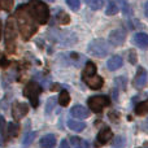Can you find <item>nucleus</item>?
<instances>
[{
  "mask_svg": "<svg viewBox=\"0 0 148 148\" xmlns=\"http://www.w3.org/2000/svg\"><path fill=\"white\" fill-rule=\"evenodd\" d=\"M59 88V84H53V87H52V90H57Z\"/></svg>",
  "mask_w": 148,
  "mask_h": 148,
  "instance_id": "nucleus-37",
  "label": "nucleus"
},
{
  "mask_svg": "<svg viewBox=\"0 0 148 148\" xmlns=\"http://www.w3.org/2000/svg\"><path fill=\"white\" fill-rule=\"evenodd\" d=\"M27 8L30 10L31 16L34 17V20L39 25L47 23V21L49 18V9L46 3L42 1V0H30L27 4Z\"/></svg>",
  "mask_w": 148,
  "mask_h": 148,
  "instance_id": "nucleus-2",
  "label": "nucleus"
},
{
  "mask_svg": "<svg viewBox=\"0 0 148 148\" xmlns=\"http://www.w3.org/2000/svg\"><path fill=\"white\" fill-rule=\"evenodd\" d=\"M20 133V126L14 122H9L7 125V131H5V135L8 138H16Z\"/></svg>",
  "mask_w": 148,
  "mask_h": 148,
  "instance_id": "nucleus-17",
  "label": "nucleus"
},
{
  "mask_svg": "<svg viewBox=\"0 0 148 148\" xmlns=\"http://www.w3.org/2000/svg\"><path fill=\"white\" fill-rule=\"evenodd\" d=\"M70 114H72L74 118H81V120H83V118L88 117L90 112L83 105H74L72 109H70Z\"/></svg>",
  "mask_w": 148,
  "mask_h": 148,
  "instance_id": "nucleus-11",
  "label": "nucleus"
},
{
  "mask_svg": "<svg viewBox=\"0 0 148 148\" xmlns=\"http://www.w3.org/2000/svg\"><path fill=\"white\" fill-rule=\"evenodd\" d=\"M112 138H113V133H112V130H110L109 127H104V129H101V130L99 131V134H97L96 146H97V147L104 146V144H107Z\"/></svg>",
  "mask_w": 148,
  "mask_h": 148,
  "instance_id": "nucleus-9",
  "label": "nucleus"
},
{
  "mask_svg": "<svg viewBox=\"0 0 148 148\" xmlns=\"http://www.w3.org/2000/svg\"><path fill=\"white\" fill-rule=\"evenodd\" d=\"M59 148H70V146H69V143H68V140H61V143H60V147Z\"/></svg>",
  "mask_w": 148,
  "mask_h": 148,
  "instance_id": "nucleus-34",
  "label": "nucleus"
},
{
  "mask_svg": "<svg viewBox=\"0 0 148 148\" xmlns=\"http://www.w3.org/2000/svg\"><path fill=\"white\" fill-rule=\"evenodd\" d=\"M118 12H120V7H118V4L114 1V0H109V3H108V5H107V9H105V14L107 16H114V14H117Z\"/></svg>",
  "mask_w": 148,
  "mask_h": 148,
  "instance_id": "nucleus-20",
  "label": "nucleus"
},
{
  "mask_svg": "<svg viewBox=\"0 0 148 148\" xmlns=\"http://www.w3.org/2000/svg\"><path fill=\"white\" fill-rule=\"evenodd\" d=\"M42 94V86L36 82L31 81L26 84V87L23 88V95L29 99L31 107L33 108H38L39 105V95Z\"/></svg>",
  "mask_w": 148,
  "mask_h": 148,
  "instance_id": "nucleus-4",
  "label": "nucleus"
},
{
  "mask_svg": "<svg viewBox=\"0 0 148 148\" xmlns=\"http://www.w3.org/2000/svg\"><path fill=\"white\" fill-rule=\"evenodd\" d=\"M29 113V105L26 103L21 101H14L12 105V117L16 121H20Z\"/></svg>",
  "mask_w": 148,
  "mask_h": 148,
  "instance_id": "nucleus-7",
  "label": "nucleus"
},
{
  "mask_svg": "<svg viewBox=\"0 0 148 148\" xmlns=\"http://www.w3.org/2000/svg\"><path fill=\"white\" fill-rule=\"evenodd\" d=\"M17 22L13 17H9L5 23V48L8 53H14L16 39H17Z\"/></svg>",
  "mask_w": 148,
  "mask_h": 148,
  "instance_id": "nucleus-3",
  "label": "nucleus"
},
{
  "mask_svg": "<svg viewBox=\"0 0 148 148\" xmlns=\"http://www.w3.org/2000/svg\"><path fill=\"white\" fill-rule=\"evenodd\" d=\"M126 144V140L123 136H116L112 142V147L113 148H123Z\"/></svg>",
  "mask_w": 148,
  "mask_h": 148,
  "instance_id": "nucleus-25",
  "label": "nucleus"
},
{
  "mask_svg": "<svg viewBox=\"0 0 148 148\" xmlns=\"http://www.w3.org/2000/svg\"><path fill=\"white\" fill-rule=\"evenodd\" d=\"M56 20H57V22H59L60 25H68V23L70 22L69 14H68L66 12H64V10H60V12H57Z\"/></svg>",
  "mask_w": 148,
  "mask_h": 148,
  "instance_id": "nucleus-22",
  "label": "nucleus"
},
{
  "mask_svg": "<svg viewBox=\"0 0 148 148\" xmlns=\"http://www.w3.org/2000/svg\"><path fill=\"white\" fill-rule=\"evenodd\" d=\"M129 61L131 62V64H136V53L135 51H129Z\"/></svg>",
  "mask_w": 148,
  "mask_h": 148,
  "instance_id": "nucleus-33",
  "label": "nucleus"
},
{
  "mask_svg": "<svg viewBox=\"0 0 148 148\" xmlns=\"http://www.w3.org/2000/svg\"><path fill=\"white\" fill-rule=\"evenodd\" d=\"M126 40V31L123 29H116V30L110 31L109 34V42L112 46L118 47L122 46Z\"/></svg>",
  "mask_w": 148,
  "mask_h": 148,
  "instance_id": "nucleus-8",
  "label": "nucleus"
},
{
  "mask_svg": "<svg viewBox=\"0 0 148 148\" xmlns=\"http://www.w3.org/2000/svg\"><path fill=\"white\" fill-rule=\"evenodd\" d=\"M70 144L73 148H90V144L84 139H81L78 136H72L70 138Z\"/></svg>",
  "mask_w": 148,
  "mask_h": 148,
  "instance_id": "nucleus-19",
  "label": "nucleus"
},
{
  "mask_svg": "<svg viewBox=\"0 0 148 148\" xmlns=\"http://www.w3.org/2000/svg\"><path fill=\"white\" fill-rule=\"evenodd\" d=\"M69 101H70L69 92H68L66 90H62V91L60 92V96H59V104L61 105V107H66V105L69 104Z\"/></svg>",
  "mask_w": 148,
  "mask_h": 148,
  "instance_id": "nucleus-23",
  "label": "nucleus"
},
{
  "mask_svg": "<svg viewBox=\"0 0 148 148\" xmlns=\"http://www.w3.org/2000/svg\"><path fill=\"white\" fill-rule=\"evenodd\" d=\"M84 83L92 90H99V88H101L103 84H104V79L99 75H94V77H91V78L84 79Z\"/></svg>",
  "mask_w": 148,
  "mask_h": 148,
  "instance_id": "nucleus-12",
  "label": "nucleus"
},
{
  "mask_svg": "<svg viewBox=\"0 0 148 148\" xmlns=\"http://www.w3.org/2000/svg\"><path fill=\"white\" fill-rule=\"evenodd\" d=\"M109 117H110V120H113V121H117L118 120V114H117V113H114V112H110L109 113Z\"/></svg>",
  "mask_w": 148,
  "mask_h": 148,
  "instance_id": "nucleus-35",
  "label": "nucleus"
},
{
  "mask_svg": "<svg viewBox=\"0 0 148 148\" xmlns=\"http://www.w3.org/2000/svg\"><path fill=\"white\" fill-rule=\"evenodd\" d=\"M86 5L88 8H91L92 10H99L104 5V0H84Z\"/></svg>",
  "mask_w": 148,
  "mask_h": 148,
  "instance_id": "nucleus-21",
  "label": "nucleus"
},
{
  "mask_svg": "<svg viewBox=\"0 0 148 148\" xmlns=\"http://www.w3.org/2000/svg\"><path fill=\"white\" fill-rule=\"evenodd\" d=\"M147 72L144 68H138V72H136V75L134 78V86L136 88H143L147 84Z\"/></svg>",
  "mask_w": 148,
  "mask_h": 148,
  "instance_id": "nucleus-10",
  "label": "nucleus"
},
{
  "mask_svg": "<svg viewBox=\"0 0 148 148\" xmlns=\"http://www.w3.org/2000/svg\"><path fill=\"white\" fill-rule=\"evenodd\" d=\"M122 57L121 56H112L109 60L107 61V66H108V69L109 70H117V69H120L121 66H122Z\"/></svg>",
  "mask_w": 148,
  "mask_h": 148,
  "instance_id": "nucleus-16",
  "label": "nucleus"
},
{
  "mask_svg": "<svg viewBox=\"0 0 148 148\" xmlns=\"http://www.w3.org/2000/svg\"><path fill=\"white\" fill-rule=\"evenodd\" d=\"M35 138H36V133H29L27 135L25 136L23 142H22V146H23V148H26L27 146H30V144L34 142V139H35Z\"/></svg>",
  "mask_w": 148,
  "mask_h": 148,
  "instance_id": "nucleus-27",
  "label": "nucleus"
},
{
  "mask_svg": "<svg viewBox=\"0 0 148 148\" xmlns=\"http://www.w3.org/2000/svg\"><path fill=\"white\" fill-rule=\"evenodd\" d=\"M134 43L139 48H148V35L146 33H136L134 35Z\"/></svg>",
  "mask_w": 148,
  "mask_h": 148,
  "instance_id": "nucleus-13",
  "label": "nucleus"
},
{
  "mask_svg": "<svg viewBox=\"0 0 148 148\" xmlns=\"http://www.w3.org/2000/svg\"><path fill=\"white\" fill-rule=\"evenodd\" d=\"M0 39H1V25H0Z\"/></svg>",
  "mask_w": 148,
  "mask_h": 148,
  "instance_id": "nucleus-39",
  "label": "nucleus"
},
{
  "mask_svg": "<svg viewBox=\"0 0 148 148\" xmlns=\"http://www.w3.org/2000/svg\"><path fill=\"white\" fill-rule=\"evenodd\" d=\"M16 22L23 40H29L38 30L39 23L34 20L27 5H20L16 10Z\"/></svg>",
  "mask_w": 148,
  "mask_h": 148,
  "instance_id": "nucleus-1",
  "label": "nucleus"
},
{
  "mask_svg": "<svg viewBox=\"0 0 148 148\" xmlns=\"http://www.w3.org/2000/svg\"><path fill=\"white\" fill-rule=\"evenodd\" d=\"M114 1L118 4L120 9H122L123 14H129V13H130V8H129V4L126 0H114Z\"/></svg>",
  "mask_w": 148,
  "mask_h": 148,
  "instance_id": "nucleus-28",
  "label": "nucleus"
},
{
  "mask_svg": "<svg viewBox=\"0 0 148 148\" xmlns=\"http://www.w3.org/2000/svg\"><path fill=\"white\" fill-rule=\"evenodd\" d=\"M135 113L138 116H143V114H146V113H148V100L139 103V104L136 105L135 107Z\"/></svg>",
  "mask_w": 148,
  "mask_h": 148,
  "instance_id": "nucleus-24",
  "label": "nucleus"
},
{
  "mask_svg": "<svg viewBox=\"0 0 148 148\" xmlns=\"http://www.w3.org/2000/svg\"><path fill=\"white\" fill-rule=\"evenodd\" d=\"M66 4L70 7V9L78 10L79 5H81V1H79V0H66Z\"/></svg>",
  "mask_w": 148,
  "mask_h": 148,
  "instance_id": "nucleus-31",
  "label": "nucleus"
},
{
  "mask_svg": "<svg viewBox=\"0 0 148 148\" xmlns=\"http://www.w3.org/2000/svg\"><path fill=\"white\" fill-rule=\"evenodd\" d=\"M114 82H116V84H117V87L125 90V87H126V78L125 77H117V78L114 79Z\"/></svg>",
  "mask_w": 148,
  "mask_h": 148,
  "instance_id": "nucleus-30",
  "label": "nucleus"
},
{
  "mask_svg": "<svg viewBox=\"0 0 148 148\" xmlns=\"http://www.w3.org/2000/svg\"><path fill=\"white\" fill-rule=\"evenodd\" d=\"M68 126H69L70 130H74L77 133H81L86 129V123L81 122V121H74V120H69L68 121Z\"/></svg>",
  "mask_w": 148,
  "mask_h": 148,
  "instance_id": "nucleus-18",
  "label": "nucleus"
},
{
  "mask_svg": "<svg viewBox=\"0 0 148 148\" xmlns=\"http://www.w3.org/2000/svg\"><path fill=\"white\" fill-rule=\"evenodd\" d=\"M144 14H146V17H148V1L144 4Z\"/></svg>",
  "mask_w": 148,
  "mask_h": 148,
  "instance_id": "nucleus-36",
  "label": "nucleus"
},
{
  "mask_svg": "<svg viewBox=\"0 0 148 148\" xmlns=\"http://www.w3.org/2000/svg\"><path fill=\"white\" fill-rule=\"evenodd\" d=\"M56 144V136L53 134H48V135H44L43 138L39 140V146L42 148H53Z\"/></svg>",
  "mask_w": 148,
  "mask_h": 148,
  "instance_id": "nucleus-14",
  "label": "nucleus"
},
{
  "mask_svg": "<svg viewBox=\"0 0 148 148\" xmlns=\"http://www.w3.org/2000/svg\"><path fill=\"white\" fill-rule=\"evenodd\" d=\"M96 75V65L91 61H87L86 62V66L83 69V73H82V79H87V78H91V77Z\"/></svg>",
  "mask_w": 148,
  "mask_h": 148,
  "instance_id": "nucleus-15",
  "label": "nucleus"
},
{
  "mask_svg": "<svg viewBox=\"0 0 148 148\" xmlns=\"http://www.w3.org/2000/svg\"><path fill=\"white\" fill-rule=\"evenodd\" d=\"M55 104H56V99H55V97H49L48 101H47V105H46V113L47 114H48L49 112H52Z\"/></svg>",
  "mask_w": 148,
  "mask_h": 148,
  "instance_id": "nucleus-29",
  "label": "nucleus"
},
{
  "mask_svg": "<svg viewBox=\"0 0 148 148\" xmlns=\"http://www.w3.org/2000/svg\"><path fill=\"white\" fill-rule=\"evenodd\" d=\"M88 52L95 57H105L109 53V46L104 39H95L88 44Z\"/></svg>",
  "mask_w": 148,
  "mask_h": 148,
  "instance_id": "nucleus-5",
  "label": "nucleus"
},
{
  "mask_svg": "<svg viewBox=\"0 0 148 148\" xmlns=\"http://www.w3.org/2000/svg\"><path fill=\"white\" fill-rule=\"evenodd\" d=\"M87 103H88V107L91 108L92 112L100 113L104 108L110 105V99L108 96H105V95H95V96L90 97Z\"/></svg>",
  "mask_w": 148,
  "mask_h": 148,
  "instance_id": "nucleus-6",
  "label": "nucleus"
},
{
  "mask_svg": "<svg viewBox=\"0 0 148 148\" xmlns=\"http://www.w3.org/2000/svg\"><path fill=\"white\" fill-rule=\"evenodd\" d=\"M144 125H146V127L148 129V118H147V120H146V122H144Z\"/></svg>",
  "mask_w": 148,
  "mask_h": 148,
  "instance_id": "nucleus-38",
  "label": "nucleus"
},
{
  "mask_svg": "<svg viewBox=\"0 0 148 148\" xmlns=\"http://www.w3.org/2000/svg\"><path fill=\"white\" fill-rule=\"evenodd\" d=\"M5 131H7V125H5L4 118L0 116V134H1V135H5Z\"/></svg>",
  "mask_w": 148,
  "mask_h": 148,
  "instance_id": "nucleus-32",
  "label": "nucleus"
},
{
  "mask_svg": "<svg viewBox=\"0 0 148 148\" xmlns=\"http://www.w3.org/2000/svg\"><path fill=\"white\" fill-rule=\"evenodd\" d=\"M13 3H14V0H0V9L9 12L13 8Z\"/></svg>",
  "mask_w": 148,
  "mask_h": 148,
  "instance_id": "nucleus-26",
  "label": "nucleus"
}]
</instances>
